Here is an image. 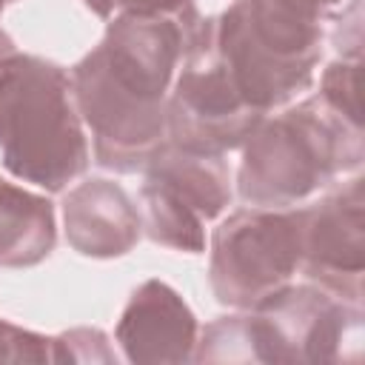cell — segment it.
<instances>
[{
	"label": "cell",
	"mask_w": 365,
	"mask_h": 365,
	"mask_svg": "<svg viewBox=\"0 0 365 365\" xmlns=\"http://www.w3.org/2000/svg\"><path fill=\"white\" fill-rule=\"evenodd\" d=\"M140 174L143 185L137 205L143 234L157 245L202 254L205 225L220 220L234 197L225 157L194 154L165 140Z\"/></svg>",
	"instance_id": "8992f818"
},
{
	"label": "cell",
	"mask_w": 365,
	"mask_h": 365,
	"mask_svg": "<svg viewBox=\"0 0 365 365\" xmlns=\"http://www.w3.org/2000/svg\"><path fill=\"white\" fill-rule=\"evenodd\" d=\"M362 305L314 282H288L254 308L200 328L194 362H359Z\"/></svg>",
	"instance_id": "6da1fadb"
},
{
	"label": "cell",
	"mask_w": 365,
	"mask_h": 365,
	"mask_svg": "<svg viewBox=\"0 0 365 365\" xmlns=\"http://www.w3.org/2000/svg\"><path fill=\"white\" fill-rule=\"evenodd\" d=\"M54 362H77V365H117L120 356L100 328H68L54 336Z\"/></svg>",
	"instance_id": "9a60e30c"
},
{
	"label": "cell",
	"mask_w": 365,
	"mask_h": 365,
	"mask_svg": "<svg viewBox=\"0 0 365 365\" xmlns=\"http://www.w3.org/2000/svg\"><path fill=\"white\" fill-rule=\"evenodd\" d=\"M200 322L191 305L163 279H145L128 297L114 342L128 362H191Z\"/></svg>",
	"instance_id": "8fae6325"
},
{
	"label": "cell",
	"mask_w": 365,
	"mask_h": 365,
	"mask_svg": "<svg viewBox=\"0 0 365 365\" xmlns=\"http://www.w3.org/2000/svg\"><path fill=\"white\" fill-rule=\"evenodd\" d=\"M262 117L228 80L214 46V17H205L168 91V143L194 154L225 157L242 148Z\"/></svg>",
	"instance_id": "52a82bcc"
},
{
	"label": "cell",
	"mask_w": 365,
	"mask_h": 365,
	"mask_svg": "<svg viewBox=\"0 0 365 365\" xmlns=\"http://www.w3.org/2000/svg\"><path fill=\"white\" fill-rule=\"evenodd\" d=\"M331 20H334L331 43H334L336 57L362 60V0H351Z\"/></svg>",
	"instance_id": "e0dca14e"
},
{
	"label": "cell",
	"mask_w": 365,
	"mask_h": 365,
	"mask_svg": "<svg viewBox=\"0 0 365 365\" xmlns=\"http://www.w3.org/2000/svg\"><path fill=\"white\" fill-rule=\"evenodd\" d=\"M17 48H14V40L6 34V31H0V63L9 57V54H14Z\"/></svg>",
	"instance_id": "44dd1931"
},
{
	"label": "cell",
	"mask_w": 365,
	"mask_h": 365,
	"mask_svg": "<svg viewBox=\"0 0 365 365\" xmlns=\"http://www.w3.org/2000/svg\"><path fill=\"white\" fill-rule=\"evenodd\" d=\"M240 151L237 197L259 208H297L362 168L365 134L311 94L265 114Z\"/></svg>",
	"instance_id": "7a4b0ae2"
},
{
	"label": "cell",
	"mask_w": 365,
	"mask_h": 365,
	"mask_svg": "<svg viewBox=\"0 0 365 365\" xmlns=\"http://www.w3.org/2000/svg\"><path fill=\"white\" fill-rule=\"evenodd\" d=\"M66 242L88 259H117L137 248L143 217L134 197L108 177H88L63 197Z\"/></svg>",
	"instance_id": "7c38bea8"
},
{
	"label": "cell",
	"mask_w": 365,
	"mask_h": 365,
	"mask_svg": "<svg viewBox=\"0 0 365 365\" xmlns=\"http://www.w3.org/2000/svg\"><path fill=\"white\" fill-rule=\"evenodd\" d=\"M54 245V202L0 177V268H34L51 257Z\"/></svg>",
	"instance_id": "4fadbf2b"
},
{
	"label": "cell",
	"mask_w": 365,
	"mask_h": 365,
	"mask_svg": "<svg viewBox=\"0 0 365 365\" xmlns=\"http://www.w3.org/2000/svg\"><path fill=\"white\" fill-rule=\"evenodd\" d=\"M11 3H14V0H0V17H3V9L11 6ZM0 31H3V26H0Z\"/></svg>",
	"instance_id": "7402d4cb"
},
{
	"label": "cell",
	"mask_w": 365,
	"mask_h": 365,
	"mask_svg": "<svg viewBox=\"0 0 365 365\" xmlns=\"http://www.w3.org/2000/svg\"><path fill=\"white\" fill-rule=\"evenodd\" d=\"M71 91L86 131H91V157L114 174H137L168 140V100H143L123 88L106 68L97 48L71 66Z\"/></svg>",
	"instance_id": "ba28073f"
},
{
	"label": "cell",
	"mask_w": 365,
	"mask_h": 365,
	"mask_svg": "<svg viewBox=\"0 0 365 365\" xmlns=\"http://www.w3.org/2000/svg\"><path fill=\"white\" fill-rule=\"evenodd\" d=\"M299 205H245L217 222L208 240V285L220 305L245 311L299 274Z\"/></svg>",
	"instance_id": "5b68a950"
},
{
	"label": "cell",
	"mask_w": 365,
	"mask_h": 365,
	"mask_svg": "<svg viewBox=\"0 0 365 365\" xmlns=\"http://www.w3.org/2000/svg\"><path fill=\"white\" fill-rule=\"evenodd\" d=\"M362 60L336 57L322 68L317 97L354 125H362Z\"/></svg>",
	"instance_id": "5bb4252c"
},
{
	"label": "cell",
	"mask_w": 365,
	"mask_h": 365,
	"mask_svg": "<svg viewBox=\"0 0 365 365\" xmlns=\"http://www.w3.org/2000/svg\"><path fill=\"white\" fill-rule=\"evenodd\" d=\"M83 6L91 14H97L100 20H111L120 11V0H83Z\"/></svg>",
	"instance_id": "ffe728a7"
},
{
	"label": "cell",
	"mask_w": 365,
	"mask_h": 365,
	"mask_svg": "<svg viewBox=\"0 0 365 365\" xmlns=\"http://www.w3.org/2000/svg\"><path fill=\"white\" fill-rule=\"evenodd\" d=\"M194 0H120V11H177Z\"/></svg>",
	"instance_id": "d6986e66"
},
{
	"label": "cell",
	"mask_w": 365,
	"mask_h": 365,
	"mask_svg": "<svg viewBox=\"0 0 365 365\" xmlns=\"http://www.w3.org/2000/svg\"><path fill=\"white\" fill-rule=\"evenodd\" d=\"M3 168L46 194H63L91 163L71 74L37 54L14 51L0 63Z\"/></svg>",
	"instance_id": "3957f363"
},
{
	"label": "cell",
	"mask_w": 365,
	"mask_h": 365,
	"mask_svg": "<svg viewBox=\"0 0 365 365\" xmlns=\"http://www.w3.org/2000/svg\"><path fill=\"white\" fill-rule=\"evenodd\" d=\"M0 362H54V336L20 328L0 317Z\"/></svg>",
	"instance_id": "2e32d148"
},
{
	"label": "cell",
	"mask_w": 365,
	"mask_h": 365,
	"mask_svg": "<svg viewBox=\"0 0 365 365\" xmlns=\"http://www.w3.org/2000/svg\"><path fill=\"white\" fill-rule=\"evenodd\" d=\"M325 23L277 0H234L214 17V46L237 94L271 114L314 86Z\"/></svg>",
	"instance_id": "277c9868"
},
{
	"label": "cell",
	"mask_w": 365,
	"mask_h": 365,
	"mask_svg": "<svg viewBox=\"0 0 365 365\" xmlns=\"http://www.w3.org/2000/svg\"><path fill=\"white\" fill-rule=\"evenodd\" d=\"M277 3L285 6V9H294L299 14H305L311 20H319V23H328L336 14V9L345 6V0H277Z\"/></svg>",
	"instance_id": "ac0fdd59"
},
{
	"label": "cell",
	"mask_w": 365,
	"mask_h": 365,
	"mask_svg": "<svg viewBox=\"0 0 365 365\" xmlns=\"http://www.w3.org/2000/svg\"><path fill=\"white\" fill-rule=\"evenodd\" d=\"M202 20L197 3L177 11H117L94 48L123 88L143 100H168Z\"/></svg>",
	"instance_id": "9c48e42d"
},
{
	"label": "cell",
	"mask_w": 365,
	"mask_h": 365,
	"mask_svg": "<svg viewBox=\"0 0 365 365\" xmlns=\"http://www.w3.org/2000/svg\"><path fill=\"white\" fill-rule=\"evenodd\" d=\"M299 274L308 282L362 305L365 180L359 171L299 205Z\"/></svg>",
	"instance_id": "30bf717a"
}]
</instances>
